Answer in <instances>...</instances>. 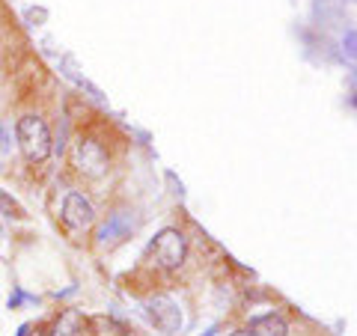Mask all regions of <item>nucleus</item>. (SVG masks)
<instances>
[{"instance_id":"obj_8","label":"nucleus","mask_w":357,"mask_h":336,"mask_svg":"<svg viewBox=\"0 0 357 336\" xmlns=\"http://www.w3.org/2000/svg\"><path fill=\"white\" fill-rule=\"evenodd\" d=\"M0 215H6V217H18V220H21V217H24V208H21L13 197H6L3 190H0Z\"/></svg>"},{"instance_id":"obj_1","label":"nucleus","mask_w":357,"mask_h":336,"mask_svg":"<svg viewBox=\"0 0 357 336\" xmlns=\"http://www.w3.org/2000/svg\"><path fill=\"white\" fill-rule=\"evenodd\" d=\"M15 134H18V146L30 164H39L51 155V131L45 125V119L21 116L18 125H15Z\"/></svg>"},{"instance_id":"obj_3","label":"nucleus","mask_w":357,"mask_h":336,"mask_svg":"<svg viewBox=\"0 0 357 336\" xmlns=\"http://www.w3.org/2000/svg\"><path fill=\"white\" fill-rule=\"evenodd\" d=\"M146 316H149V321L155 324V328H158L161 333H167V336H176L178 328H182V310H178L176 300L167 298V295H158V298L149 300Z\"/></svg>"},{"instance_id":"obj_2","label":"nucleus","mask_w":357,"mask_h":336,"mask_svg":"<svg viewBox=\"0 0 357 336\" xmlns=\"http://www.w3.org/2000/svg\"><path fill=\"white\" fill-rule=\"evenodd\" d=\"M152 253H155V262H158L164 271H176L188 256V241L178 229H161L158 235H155Z\"/></svg>"},{"instance_id":"obj_12","label":"nucleus","mask_w":357,"mask_h":336,"mask_svg":"<svg viewBox=\"0 0 357 336\" xmlns=\"http://www.w3.org/2000/svg\"><path fill=\"white\" fill-rule=\"evenodd\" d=\"M128 336H134V333H128Z\"/></svg>"},{"instance_id":"obj_11","label":"nucleus","mask_w":357,"mask_h":336,"mask_svg":"<svg viewBox=\"0 0 357 336\" xmlns=\"http://www.w3.org/2000/svg\"><path fill=\"white\" fill-rule=\"evenodd\" d=\"M27 336H48V333H39V330H36V333H27Z\"/></svg>"},{"instance_id":"obj_9","label":"nucleus","mask_w":357,"mask_h":336,"mask_svg":"<svg viewBox=\"0 0 357 336\" xmlns=\"http://www.w3.org/2000/svg\"><path fill=\"white\" fill-rule=\"evenodd\" d=\"M6 143L9 140H6V125H3V128H0V161L6 158Z\"/></svg>"},{"instance_id":"obj_10","label":"nucleus","mask_w":357,"mask_h":336,"mask_svg":"<svg viewBox=\"0 0 357 336\" xmlns=\"http://www.w3.org/2000/svg\"><path fill=\"white\" fill-rule=\"evenodd\" d=\"M229 336H253L250 330H236V333H229Z\"/></svg>"},{"instance_id":"obj_6","label":"nucleus","mask_w":357,"mask_h":336,"mask_svg":"<svg viewBox=\"0 0 357 336\" xmlns=\"http://www.w3.org/2000/svg\"><path fill=\"white\" fill-rule=\"evenodd\" d=\"M248 330L253 336H286L289 333V324H286L283 316H277V312H265V316L250 321Z\"/></svg>"},{"instance_id":"obj_4","label":"nucleus","mask_w":357,"mask_h":336,"mask_svg":"<svg viewBox=\"0 0 357 336\" xmlns=\"http://www.w3.org/2000/svg\"><path fill=\"white\" fill-rule=\"evenodd\" d=\"M75 167L77 173H84L86 178H102L107 173V152L102 149V143L96 140H81L75 146Z\"/></svg>"},{"instance_id":"obj_7","label":"nucleus","mask_w":357,"mask_h":336,"mask_svg":"<svg viewBox=\"0 0 357 336\" xmlns=\"http://www.w3.org/2000/svg\"><path fill=\"white\" fill-rule=\"evenodd\" d=\"M51 336H84V316L77 310H66L63 316L54 321Z\"/></svg>"},{"instance_id":"obj_5","label":"nucleus","mask_w":357,"mask_h":336,"mask_svg":"<svg viewBox=\"0 0 357 336\" xmlns=\"http://www.w3.org/2000/svg\"><path fill=\"white\" fill-rule=\"evenodd\" d=\"M63 220L69 223L72 229H84L96 220V208L89 206V199H84V194H75L72 190L63 203Z\"/></svg>"}]
</instances>
